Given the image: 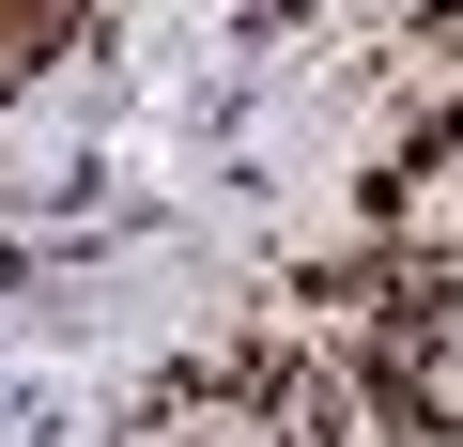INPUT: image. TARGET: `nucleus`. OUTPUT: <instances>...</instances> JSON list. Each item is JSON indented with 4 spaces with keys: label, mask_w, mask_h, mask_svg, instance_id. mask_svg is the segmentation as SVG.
<instances>
[{
    "label": "nucleus",
    "mask_w": 463,
    "mask_h": 447,
    "mask_svg": "<svg viewBox=\"0 0 463 447\" xmlns=\"http://www.w3.org/2000/svg\"><path fill=\"white\" fill-rule=\"evenodd\" d=\"M386 247H371V324H386V355L432 386V401H463V47L432 62V108L386 139Z\"/></svg>",
    "instance_id": "nucleus-1"
},
{
    "label": "nucleus",
    "mask_w": 463,
    "mask_h": 447,
    "mask_svg": "<svg viewBox=\"0 0 463 447\" xmlns=\"http://www.w3.org/2000/svg\"><path fill=\"white\" fill-rule=\"evenodd\" d=\"M139 447H371V432L340 370H232V386H185Z\"/></svg>",
    "instance_id": "nucleus-2"
},
{
    "label": "nucleus",
    "mask_w": 463,
    "mask_h": 447,
    "mask_svg": "<svg viewBox=\"0 0 463 447\" xmlns=\"http://www.w3.org/2000/svg\"><path fill=\"white\" fill-rule=\"evenodd\" d=\"M78 32V0H0V78H16V62H47Z\"/></svg>",
    "instance_id": "nucleus-3"
}]
</instances>
